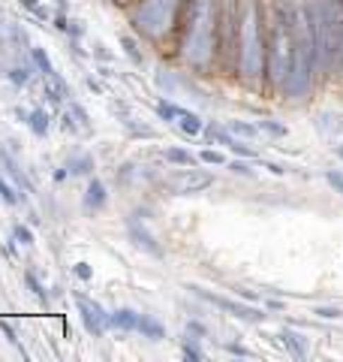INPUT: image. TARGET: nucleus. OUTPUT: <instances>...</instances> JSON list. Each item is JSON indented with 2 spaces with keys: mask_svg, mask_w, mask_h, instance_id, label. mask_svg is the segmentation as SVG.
<instances>
[{
  "mask_svg": "<svg viewBox=\"0 0 343 362\" xmlns=\"http://www.w3.org/2000/svg\"><path fill=\"white\" fill-rule=\"evenodd\" d=\"M217 18L220 6L217 0H184L181 9V54L193 70H208L217 54Z\"/></svg>",
  "mask_w": 343,
  "mask_h": 362,
  "instance_id": "f257e3e1",
  "label": "nucleus"
},
{
  "mask_svg": "<svg viewBox=\"0 0 343 362\" xmlns=\"http://www.w3.org/2000/svg\"><path fill=\"white\" fill-rule=\"evenodd\" d=\"M295 58V6L277 0L268 25V49H265V78L271 88H286Z\"/></svg>",
  "mask_w": 343,
  "mask_h": 362,
  "instance_id": "f03ea898",
  "label": "nucleus"
},
{
  "mask_svg": "<svg viewBox=\"0 0 343 362\" xmlns=\"http://www.w3.org/2000/svg\"><path fill=\"white\" fill-rule=\"evenodd\" d=\"M265 49L268 33L262 21V4L259 0H244L241 25H238V73L247 82H256L265 73Z\"/></svg>",
  "mask_w": 343,
  "mask_h": 362,
  "instance_id": "7ed1b4c3",
  "label": "nucleus"
},
{
  "mask_svg": "<svg viewBox=\"0 0 343 362\" xmlns=\"http://www.w3.org/2000/svg\"><path fill=\"white\" fill-rule=\"evenodd\" d=\"M316 76V40H313V25L307 16V6L295 9V58H292V73L286 82L283 94L301 100L311 94Z\"/></svg>",
  "mask_w": 343,
  "mask_h": 362,
  "instance_id": "20e7f679",
  "label": "nucleus"
},
{
  "mask_svg": "<svg viewBox=\"0 0 343 362\" xmlns=\"http://www.w3.org/2000/svg\"><path fill=\"white\" fill-rule=\"evenodd\" d=\"M181 9H184V0H142L133 13V28L148 40L160 42L169 30H178Z\"/></svg>",
  "mask_w": 343,
  "mask_h": 362,
  "instance_id": "39448f33",
  "label": "nucleus"
},
{
  "mask_svg": "<svg viewBox=\"0 0 343 362\" xmlns=\"http://www.w3.org/2000/svg\"><path fill=\"white\" fill-rule=\"evenodd\" d=\"M196 296H202L205 302H211L214 308H220L226 314H232L238 317V320H250V323H262L265 320V314H262L259 308H253V305H247V302H235V299H226V296H217V293H208V290H202V287H190Z\"/></svg>",
  "mask_w": 343,
  "mask_h": 362,
  "instance_id": "423d86ee",
  "label": "nucleus"
},
{
  "mask_svg": "<svg viewBox=\"0 0 343 362\" xmlns=\"http://www.w3.org/2000/svg\"><path fill=\"white\" fill-rule=\"evenodd\" d=\"M76 305H78V314H82L85 329L94 335V338H102V335H106V329H109V314H106V308H102L100 302L82 296V293L76 296Z\"/></svg>",
  "mask_w": 343,
  "mask_h": 362,
  "instance_id": "0eeeda50",
  "label": "nucleus"
},
{
  "mask_svg": "<svg viewBox=\"0 0 343 362\" xmlns=\"http://www.w3.org/2000/svg\"><path fill=\"white\" fill-rule=\"evenodd\" d=\"M214 185V175L211 173H181L169 181V187H172V194H178V197H193V194H202V190H208Z\"/></svg>",
  "mask_w": 343,
  "mask_h": 362,
  "instance_id": "6e6552de",
  "label": "nucleus"
},
{
  "mask_svg": "<svg viewBox=\"0 0 343 362\" xmlns=\"http://www.w3.org/2000/svg\"><path fill=\"white\" fill-rule=\"evenodd\" d=\"M127 233H130V242L139 247V251H145V254H151V257H163V247H160V242L154 239L151 233L145 230V226L136 221V218H130L127 221Z\"/></svg>",
  "mask_w": 343,
  "mask_h": 362,
  "instance_id": "1a4fd4ad",
  "label": "nucleus"
},
{
  "mask_svg": "<svg viewBox=\"0 0 343 362\" xmlns=\"http://www.w3.org/2000/svg\"><path fill=\"white\" fill-rule=\"evenodd\" d=\"M42 97L49 100L52 106H57V103H64V100H70L73 94H70V85L64 82L61 73H49L45 76V85H42Z\"/></svg>",
  "mask_w": 343,
  "mask_h": 362,
  "instance_id": "9d476101",
  "label": "nucleus"
},
{
  "mask_svg": "<svg viewBox=\"0 0 343 362\" xmlns=\"http://www.w3.org/2000/svg\"><path fill=\"white\" fill-rule=\"evenodd\" d=\"M85 209L88 211H100L102 206L109 202V190H106V185H102L100 178H90V185H88V190H85Z\"/></svg>",
  "mask_w": 343,
  "mask_h": 362,
  "instance_id": "9b49d317",
  "label": "nucleus"
},
{
  "mask_svg": "<svg viewBox=\"0 0 343 362\" xmlns=\"http://www.w3.org/2000/svg\"><path fill=\"white\" fill-rule=\"evenodd\" d=\"M109 326H114V329H121V332H136L139 329V314L133 308H118L109 314Z\"/></svg>",
  "mask_w": 343,
  "mask_h": 362,
  "instance_id": "f8f14e48",
  "label": "nucleus"
},
{
  "mask_svg": "<svg viewBox=\"0 0 343 362\" xmlns=\"http://www.w3.org/2000/svg\"><path fill=\"white\" fill-rule=\"evenodd\" d=\"M280 341H283V347L289 350L295 359H307V341H304V335L286 329V332H280Z\"/></svg>",
  "mask_w": 343,
  "mask_h": 362,
  "instance_id": "ddd939ff",
  "label": "nucleus"
},
{
  "mask_svg": "<svg viewBox=\"0 0 343 362\" xmlns=\"http://www.w3.org/2000/svg\"><path fill=\"white\" fill-rule=\"evenodd\" d=\"M136 332H142V338H151V341H163L166 338L163 323L154 320V317H148V314H139V329Z\"/></svg>",
  "mask_w": 343,
  "mask_h": 362,
  "instance_id": "4468645a",
  "label": "nucleus"
},
{
  "mask_svg": "<svg viewBox=\"0 0 343 362\" xmlns=\"http://www.w3.org/2000/svg\"><path fill=\"white\" fill-rule=\"evenodd\" d=\"M66 175H94V157L90 154H78V157H70V160H66Z\"/></svg>",
  "mask_w": 343,
  "mask_h": 362,
  "instance_id": "2eb2a0df",
  "label": "nucleus"
},
{
  "mask_svg": "<svg viewBox=\"0 0 343 362\" xmlns=\"http://www.w3.org/2000/svg\"><path fill=\"white\" fill-rule=\"evenodd\" d=\"M0 160H4V166H6V173L9 175H13L16 178V185L21 187V190H25V194H33V185H30V181H28V175L25 173H21V169H18V163L13 160V157H9L4 148H0Z\"/></svg>",
  "mask_w": 343,
  "mask_h": 362,
  "instance_id": "dca6fc26",
  "label": "nucleus"
},
{
  "mask_svg": "<svg viewBox=\"0 0 343 362\" xmlns=\"http://www.w3.org/2000/svg\"><path fill=\"white\" fill-rule=\"evenodd\" d=\"M28 127H30L33 136H45V133H49V127H52L49 112H45V109H33L30 118H28Z\"/></svg>",
  "mask_w": 343,
  "mask_h": 362,
  "instance_id": "f3484780",
  "label": "nucleus"
},
{
  "mask_svg": "<svg viewBox=\"0 0 343 362\" xmlns=\"http://www.w3.org/2000/svg\"><path fill=\"white\" fill-rule=\"evenodd\" d=\"M178 127L184 130L187 136H199V133L205 130V121L196 115V112H187V109H184V112H181V118H178Z\"/></svg>",
  "mask_w": 343,
  "mask_h": 362,
  "instance_id": "a211bd4d",
  "label": "nucleus"
},
{
  "mask_svg": "<svg viewBox=\"0 0 343 362\" xmlns=\"http://www.w3.org/2000/svg\"><path fill=\"white\" fill-rule=\"evenodd\" d=\"M229 133L244 136V139H256V136H259V124H247V121H229Z\"/></svg>",
  "mask_w": 343,
  "mask_h": 362,
  "instance_id": "6ab92c4d",
  "label": "nucleus"
},
{
  "mask_svg": "<svg viewBox=\"0 0 343 362\" xmlns=\"http://www.w3.org/2000/svg\"><path fill=\"white\" fill-rule=\"evenodd\" d=\"M25 284L30 287V293H33V296H37L42 305L49 302V290H45V284H42V281H40L37 275H33V272H25Z\"/></svg>",
  "mask_w": 343,
  "mask_h": 362,
  "instance_id": "aec40b11",
  "label": "nucleus"
},
{
  "mask_svg": "<svg viewBox=\"0 0 343 362\" xmlns=\"http://www.w3.org/2000/svg\"><path fill=\"white\" fill-rule=\"evenodd\" d=\"M166 160L178 163V166H193L196 163V157H193L187 148H166Z\"/></svg>",
  "mask_w": 343,
  "mask_h": 362,
  "instance_id": "412c9836",
  "label": "nucleus"
},
{
  "mask_svg": "<svg viewBox=\"0 0 343 362\" xmlns=\"http://www.w3.org/2000/svg\"><path fill=\"white\" fill-rule=\"evenodd\" d=\"M30 58H33V64L40 66V70L49 76V73H54V66H52V58L45 54V49H40V45H30Z\"/></svg>",
  "mask_w": 343,
  "mask_h": 362,
  "instance_id": "4be33fe9",
  "label": "nucleus"
},
{
  "mask_svg": "<svg viewBox=\"0 0 343 362\" xmlns=\"http://www.w3.org/2000/svg\"><path fill=\"white\" fill-rule=\"evenodd\" d=\"M181 112H184V109L175 106V103H169V100H160V103H157V115L163 121H178Z\"/></svg>",
  "mask_w": 343,
  "mask_h": 362,
  "instance_id": "5701e85b",
  "label": "nucleus"
},
{
  "mask_svg": "<svg viewBox=\"0 0 343 362\" xmlns=\"http://www.w3.org/2000/svg\"><path fill=\"white\" fill-rule=\"evenodd\" d=\"M121 49L127 52V58L133 61V64H145V58H142V52H139V42H136L133 37H121Z\"/></svg>",
  "mask_w": 343,
  "mask_h": 362,
  "instance_id": "b1692460",
  "label": "nucleus"
},
{
  "mask_svg": "<svg viewBox=\"0 0 343 362\" xmlns=\"http://www.w3.org/2000/svg\"><path fill=\"white\" fill-rule=\"evenodd\" d=\"M66 112H70V115L76 118V124H78L82 130H90V127H94V121H90V115L85 112V106H78V103H73V100H70V109H66Z\"/></svg>",
  "mask_w": 343,
  "mask_h": 362,
  "instance_id": "393cba45",
  "label": "nucleus"
},
{
  "mask_svg": "<svg viewBox=\"0 0 343 362\" xmlns=\"http://www.w3.org/2000/svg\"><path fill=\"white\" fill-rule=\"evenodd\" d=\"M205 136H208L211 142H220V145H232L235 139H232V133H226V130H220V127H214V124H208V127H205Z\"/></svg>",
  "mask_w": 343,
  "mask_h": 362,
  "instance_id": "a878e982",
  "label": "nucleus"
},
{
  "mask_svg": "<svg viewBox=\"0 0 343 362\" xmlns=\"http://www.w3.org/2000/svg\"><path fill=\"white\" fill-rule=\"evenodd\" d=\"M21 6H25L28 13H33V16H37L40 21H49V9H45V6L40 4V0H21Z\"/></svg>",
  "mask_w": 343,
  "mask_h": 362,
  "instance_id": "bb28decb",
  "label": "nucleus"
},
{
  "mask_svg": "<svg viewBox=\"0 0 343 362\" xmlns=\"http://www.w3.org/2000/svg\"><path fill=\"white\" fill-rule=\"evenodd\" d=\"M13 239H16V242H21V245H33V233H30V226L16 223V226H13Z\"/></svg>",
  "mask_w": 343,
  "mask_h": 362,
  "instance_id": "cd10ccee",
  "label": "nucleus"
},
{
  "mask_svg": "<svg viewBox=\"0 0 343 362\" xmlns=\"http://www.w3.org/2000/svg\"><path fill=\"white\" fill-rule=\"evenodd\" d=\"M9 82L25 88L30 82V70H28V66H16V70H9Z\"/></svg>",
  "mask_w": 343,
  "mask_h": 362,
  "instance_id": "c85d7f7f",
  "label": "nucleus"
},
{
  "mask_svg": "<svg viewBox=\"0 0 343 362\" xmlns=\"http://www.w3.org/2000/svg\"><path fill=\"white\" fill-rule=\"evenodd\" d=\"M0 199H4L6 206H16V202H18V194H16V190L9 187V185H6L4 178H0Z\"/></svg>",
  "mask_w": 343,
  "mask_h": 362,
  "instance_id": "c756f323",
  "label": "nucleus"
},
{
  "mask_svg": "<svg viewBox=\"0 0 343 362\" xmlns=\"http://www.w3.org/2000/svg\"><path fill=\"white\" fill-rule=\"evenodd\" d=\"M199 160H202V163H214V166H223V163H226V157H223L220 151H211V148H205V151L199 154Z\"/></svg>",
  "mask_w": 343,
  "mask_h": 362,
  "instance_id": "7c9ffc66",
  "label": "nucleus"
},
{
  "mask_svg": "<svg viewBox=\"0 0 343 362\" xmlns=\"http://www.w3.org/2000/svg\"><path fill=\"white\" fill-rule=\"evenodd\" d=\"M259 130H265L271 136H286V127H283V124H277V121H259Z\"/></svg>",
  "mask_w": 343,
  "mask_h": 362,
  "instance_id": "2f4dec72",
  "label": "nucleus"
},
{
  "mask_svg": "<svg viewBox=\"0 0 343 362\" xmlns=\"http://www.w3.org/2000/svg\"><path fill=\"white\" fill-rule=\"evenodd\" d=\"M229 151H235L238 157H250V160H253V157H256V151L253 148H250V145H244V142H232V145H229Z\"/></svg>",
  "mask_w": 343,
  "mask_h": 362,
  "instance_id": "473e14b6",
  "label": "nucleus"
},
{
  "mask_svg": "<svg viewBox=\"0 0 343 362\" xmlns=\"http://www.w3.org/2000/svg\"><path fill=\"white\" fill-rule=\"evenodd\" d=\"M313 314H316V317H323V320H337V317H343V311H337V308H323V305H319Z\"/></svg>",
  "mask_w": 343,
  "mask_h": 362,
  "instance_id": "72a5a7b5",
  "label": "nucleus"
},
{
  "mask_svg": "<svg viewBox=\"0 0 343 362\" xmlns=\"http://www.w3.org/2000/svg\"><path fill=\"white\" fill-rule=\"evenodd\" d=\"M73 272H76V275L82 278V281H90V278H94V269H90L88 263H76V266H73Z\"/></svg>",
  "mask_w": 343,
  "mask_h": 362,
  "instance_id": "f704fd0d",
  "label": "nucleus"
},
{
  "mask_svg": "<svg viewBox=\"0 0 343 362\" xmlns=\"http://www.w3.org/2000/svg\"><path fill=\"white\" fill-rule=\"evenodd\" d=\"M229 169H232V173H238V175H247V178H253V175H256V173H253V169H250L247 163H241V160L229 163Z\"/></svg>",
  "mask_w": 343,
  "mask_h": 362,
  "instance_id": "c9c22d12",
  "label": "nucleus"
},
{
  "mask_svg": "<svg viewBox=\"0 0 343 362\" xmlns=\"http://www.w3.org/2000/svg\"><path fill=\"white\" fill-rule=\"evenodd\" d=\"M325 181L337 190V194H343V175H340V173H325Z\"/></svg>",
  "mask_w": 343,
  "mask_h": 362,
  "instance_id": "e433bc0d",
  "label": "nucleus"
},
{
  "mask_svg": "<svg viewBox=\"0 0 343 362\" xmlns=\"http://www.w3.org/2000/svg\"><path fill=\"white\" fill-rule=\"evenodd\" d=\"M61 127H64V133H78V130H82V127H78V124H76V118L70 115V112H66V115H64V124H61Z\"/></svg>",
  "mask_w": 343,
  "mask_h": 362,
  "instance_id": "4c0bfd02",
  "label": "nucleus"
},
{
  "mask_svg": "<svg viewBox=\"0 0 343 362\" xmlns=\"http://www.w3.org/2000/svg\"><path fill=\"white\" fill-rule=\"evenodd\" d=\"M184 356H187L190 362H199V359H202V350H196L193 344H184Z\"/></svg>",
  "mask_w": 343,
  "mask_h": 362,
  "instance_id": "58836bf2",
  "label": "nucleus"
},
{
  "mask_svg": "<svg viewBox=\"0 0 343 362\" xmlns=\"http://www.w3.org/2000/svg\"><path fill=\"white\" fill-rule=\"evenodd\" d=\"M187 332H193V335H202V338L208 335V329H205L202 323H196V320H190V323H187Z\"/></svg>",
  "mask_w": 343,
  "mask_h": 362,
  "instance_id": "ea45409f",
  "label": "nucleus"
},
{
  "mask_svg": "<svg viewBox=\"0 0 343 362\" xmlns=\"http://www.w3.org/2000/svg\"><path fill=\"white\" fill-rule=\"evenodd\" d=\"M94 54L100 61H112V52H106V45H94Z\"/></svg>",
  "mask_w": 343,
  "mask_h": 362,
  "instance_id": "a19ab883",
  "label": "nucleus"
},
{
  "mask_svg": "<svg viewBox=\"0 0 343 362\" xmlns=\"http://www.w3.org/2000/svg\"><path fill=\"white\" fill-rule=\"evenodd\" d=\"M0 329H4V332H6V338H9V341H13V344L18 347V338H16V332H13V326H9V323H0Z\"/></svg>",
  "mask_w": 343,
  "mask_h": 362,
  "instance_id": "79ce46f5",
  "label": "nucleus"
},
{
  "mask_svg": "<svg viewBox=\"0 0 343 362\" xmlns=\"http://www.w3.org/2000/svg\"><path fill=\"white\" fill-rule=\"evenodd\" d=\"M64 33H73V37H82V25H78V21H70Z\"/></svg>",
  "mask_w": 343,
  "mask_h": 362,
  "instance_id": "37998d69",
  "label": "nucleus"
},
{
  "mask_svg": "<svg viewBox=\"0 0 343 362\" xmlns=\"http://www.w3.org/2000/svg\"><path fill=\"white\" fill-rule=\"evenodd\" d=\"M226 350H229V354H238V356H247L250 354V350H244L241 344H226Z\"/></svg>",
  "mask_w": 343,
  "mask_h": 362,
  "instance_id": "c03bdc74",
  "label": "nucleus"
},
{
  "mask_svg": "<svg viewBox=\"0 0 343 362\" xmlns=\"http://www.w3.org/2000/svg\"><path fill=\"white\" fill-rule=\"evenodd\" d=\"M66 25H70V18H66L64 13H61V16H57V18H54V28H57V30H66Z\"/></svg>",
  "mask_w": 343,
  "mask_h": 362,
  "instance_id": "a18cd8bd",
  "label": "nucleus"
},
{
  "mask_svg": "<svg viewBox=\"0 0 343 362\" xmlns=\"http://www.w3.org/2000/svg\"><path fill=\"white\" fill-rule=\"evenodd\" d=\"M265 169H268V173H274V175H283V173H286V169L277 166V163H265Z\"/></svg>",
  "mask_w": 343,
  "mask_h": 362,
  "instance_id": "49530a36",
  "label": "nucleus"
},
{
  "mask_svg": "<svg viewBox=\"0 0 343 362\" xmlns=\"http://www.w3.org/2000/svg\"><path fill=\"white\" fill-rule=\"evenodd\" d=\"M88 88H90V90H97V94H102V85L97 82V78H88Z\"/></svg>",
  "mask_w": 343,
  "mask_h": 362,
  "instance_id": "de8ad7c7",
  "label": "nucleus"
},
{
  "mask_svg": "<svg viewBox=\"0 0 343 362\" xmlns=\"http://www.w3.org/2000/svg\"><path fill=\"white\" fill-rule=\"evenodd\" d=\"M337 154H340V157H343V145H340V148H337Z\"/></svg>",
  "mask_w": 343,
  "mask_h": 362,
  "instance_id": "09e8293b",
  "label": "nucleus"
},
{
  "mask_svg": "<svg viewBox=\"0 0 343 362\" xmlns=\"http://www.w3.org/2000/svg\"><path fill=\"white\" fill-rule=\"evenodd\" d=\"M114 4H121V0H114Z\"/></svg>",
  "mask_w": 343,
  "mask_h": 362,
  "instance_id": "8fccbe9b",
  "label": "nucleus"
}]
</instances>
